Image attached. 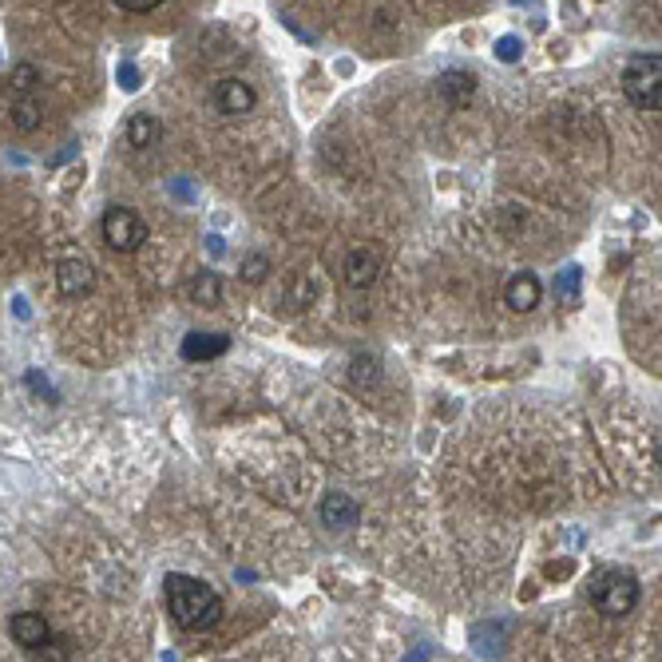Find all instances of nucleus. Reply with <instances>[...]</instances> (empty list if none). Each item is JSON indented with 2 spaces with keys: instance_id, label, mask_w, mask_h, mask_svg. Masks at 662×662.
<instances>
[{
  "instance_id": "1",
  "label": "nucleus",
  "mask_w": 662,
  "mask_h": 662,
  "mask_svg": "<svg viewBox=\"0 0 662 662\" xmlns=\"http://www.w3.org/2000/svg\"><path fill=\"white\" fill-rule=\"evenodd\" d=\"M163 591H167V611L183 631H215L222 623V599L211 583L171 571L163 579Z\"/></svg>"
},
{
  "instance_id": "2",
  "label": "nucleus",
  "mask_w": 662,
  "mask_h": 662,
  "mask_svg": "<svg viewBox=\"0 0 662 662\" xmlns=\"http://www.w3.org/2000/svg\"><path fill=\"white\" fill-rule=\"evenodd\" d=\"M639 595H643L639 579H635L631 571H623V567H603V571H595L591 583H587V599H591V603L599 607V615H607V619L631 615V611L639 607Z\"/></svg>"
},
{
  "instance_id": "3",
  "label": "nucleus",
  "mask_w": 662,
  "mask_h": 662,
  "mask_svg": "<svg viewBox=\"0 0 662 662\" xmlns=\"http://www.w3.org/2000/svg\"><path fill=\"white\" fill-rule=\"evenodd\" d=\"M623 96L635 104L639 111L662 108V56L659 52H639L627 60L623 68Z\"/></svg>"
},
{
  "instance_id": "4",
  "label": "nucleus",
  "mask_w": 662,
  "mask_h": 662,
  "mask_svg": "<svg viewBox=\"0 0 662 662\" xmlns=\"http://www.w3.org/2000/svg\"><path fill=\"white\" fill-rule=\"evenodd\" d=\"M100 230H104V242H108L115 254H135L147 242V222H143L139 211H131V207H111V211H104Z\"/></svg>"
},
{
  "instance_id": "5",
  "label": "nucleus",
  "mask_w": 662,
  "mask_h": 662,
  "mask_svg": "<svg viewBox=\"0 0 662 662\" xmlns=\"http://www.w3.org/2000/svg\"><path fill=\"white\" fill-rule=\"evenodd\" d=\"M8 631H12V643L24 651H44L52 639V623L40 611H16L8 619Z\"/></svg>"
},
{
  "instance_id": "6",
  "label": "nucleus",
  "mask_w": 662,
  "mask_h": 662,
  "mask_svg": "<svg viewBox=\"0 0 662 662\" xmlns=\"http://www.w3.org/2000/svg\"><path fill=\"white\" fill-rule=\"evenodd\" d=\"M92 286H96V274H92V266L84 258H64L56 266V290H60V298H72V302L76 298H88Z\"/></svg>"
},
{
  "instance_id": "7",
  "label": "nucleus",
  "mask_w": 662,
  "mask_h": 662,
  "mask_svg": "<svg viewBox=\"0 0 662 662\" xmlns=\"http://www.w3.org/2000/svg\"><path fill=\"white\" fill-rule=\"evenodd\" d=\"M254 104H258L254 84H246V80H238V76L219 80V88H215V108H219L222 115H246V111H254Z\"/></svg>"
},
{
  "instance_id": "8",
  "label": "nucleus",
  "mask_w": 662,
  "mask_h": 662,
  "mask_svg": "<svg viewBox=\"0 0 662 662\" xmlns=\"http://www.w3.org/2000/svg\"><path fill=\"white\" fill-rule=\"evenodd\" d=\"M540 298H544V286H540V278L528 274V270L512 274L508 286H504V302H508L516 314H532V310L540 306Z\"/></svg>"
},
{
  "instance_id": "9",
  "label": "nucleus",
  "mask_w": 662,
  "mask_h": 662,
  "mask_svg": "<svg viewBox=\"0 0 662 662\" xmlns=\"http://www.w3.org/2000/svg\"><path fill=\"white\" fill-rule=\"evenodd\" d=\"M357 520H361V508H357L353 496L330 492V496L322 500V524H326V528H333V532H349V528H357Z\"/></svg>"
},
{
  "instance_id": "10",
  "label": "nucleus",
  "mask_w": 662,
  "mask_h": 662,
  "mask_svg": "<svg viewBox=\"0 0 662 662\" xmlns=\"http://www.w3.org/2000/svg\"><path fill=\"white\" fill-rule=\"evenodd\" d=\"M377 274H381V254H377V250L361 246V250H353V254L345 258V282H349L353 290L373 286V282H377Z\"/></svg>"
},
{
  "instance_id": "11",
  "label": "nucleus",
  "mask_w": 662,
  "mask_h": 662,
  "mask_svg": "<svg viewBox=\"0 0 662 662\" xmlns=\"http://www.w3.org/2000/svg\"><path fill=\"white\" fill-rule=\"evenodd\" d=\"M127 147H135V151H147V147H155L159 139H163V123H159V115H151V111H135L131 119H127Z\"/></svg>"
},
{
  "instance_id": "12",
  "label": "nucleus",
  "mask_w": 662,
  "mask_h": 662,
  "mask_svg": "<svg viewBox=\"0 0 662 662\" xmlns=\"http://www.w3.org/2000/svg\"><path fill=\"white\" fill-rule=\"evenodd\" d=\"M437 92H441L452 108H464L476 96V76L472 72H460V68H448V72H441V80H437Z\"/></svg>"
},
{
  "instance_id": "13",
  "label": "nucleus",
  "mask_w": 662,
  "mask_h": 662,
  "mask_svg": "<svg viewBox=\"0 0 662 662\" xmlns=\"http://www.w3.org/2000/svg\"><path fill=\"white\" fill-rule=\"evenodd\" d=\"M226 349H230L226 333H191V337H183V357L187 361H211V357H222Z\"/></svg>"
},
{
  "instance_id": "14",
  "label": "nucleus",
  "mask_w": 662,
  "mask_h": 662,
  "mask_svg": "<svg viewBox=\"0 0 662 662\" xmlns=\"http://www.w3.org/2000/svg\"><path fill=\"white\" fill-rule=\"evenodd\" d=\"M40 123H44V104H40L32 92H20V100L12 104V127L28 135V131H36Z\"/></svg>"
},
{
  "instance_id": "15",
  "label": "nucleus",
  "mask_w": 662,
  "mask_h": 662,
  "mask_svg": "<svg viewBox=\"0 0 662 662\" xmlns=\"http://www.w3.org/2000/svg\"><path fill=\"white\" fill-rule=\"evenodd\" d=\"M191 298H195V306H219L222 278L215 274V270H203V274H195V282H191Z\"/></svg>"
},
{
  "instance_id": "16",
  "label": "nucleus",
  "mask_w": 662,
  "mask_h": 662,
  "mask_svg": "<svg viewBox=\"0 0 662 662\" xmlns=\"http://www.w3.org/2000/svg\"><path fill=\"white\" fill-rule=\"evenodd\" d=\"M266 274H270V258H266V254H246V258H242V278H246L250 286L266 282Z\"/></svg>"
},
{
  "instance_id": "17",
  "label": "nucleus",
  "mask_w": 662,
  "mask_h": 662,
  "mask_svg": "<svg viewBox=\"0 0 662 662\" xmlns=\"http://www.w3.org/2000/svg\"><path fill=\"white\" fill-rule=\"evenodd\" d=\"M579 282H583L579 266H567L563 278H555V294H559L563 302H575V298H579Z\"/></svg>"
},
{
  "instance_id": "18",
  "label": "nucleus",
  "mask_w": 662,
  "mask_h": 662,
  "mask_svg": "<svg viewBox=\"0 0 662 662\" xmlns=\"http://www.w3.org/2000/svg\"><path fill=\"white\" fill-rule=\"evenodd\" d=\"M32 80H36V72H32L28 64H20V68L12 72V88H16V92H32V88H36Z\"/></svg>"
},
{
  "instance_id": "19",
  "label": "nucleus",
  "mask_w": 662,
  "mask_h": 662,
  "mask_svg": "<svg viewBox=\"0 0 662 662\" xmlns=\"http://www.w3.org/2000/svg\"><path fill=\"white\" fill-rule=\"evenodd\" d=\"M496 52H500V60L516 64V60H520V40H516V36H504V40L496 44Z\"/></svg>"
},
{
  "instance_id": "20",
  "label": "nucleus",
  "mask_w": 662,
  "mask_h": 662,
  "mask_svg": "<svg viewBox=\"0 0 662 662\" xmlns=\"http://www.w3.org/2000/svg\"><path fill=\"white\" fill-rule=\"evenodd\" d=\"M119 8H127V12H151V8H159V4H167V0H115Z\"/></svg>"
}]
</instances>
